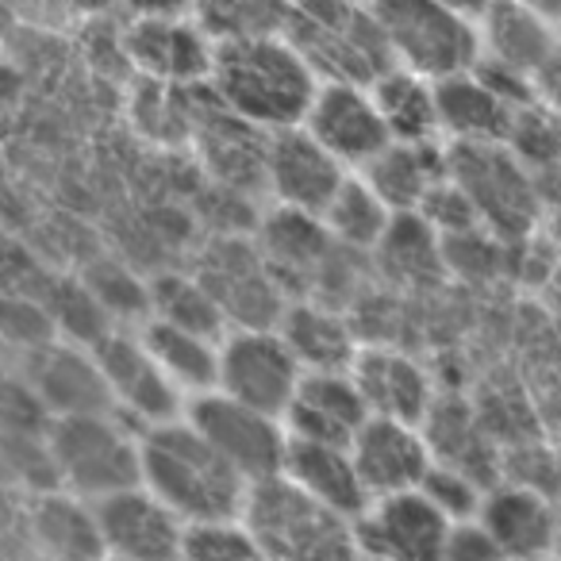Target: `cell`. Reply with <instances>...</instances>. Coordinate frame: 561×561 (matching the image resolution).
Here are the masks:
<instances>
[{"label":"cell","instance_id":"cell-1","mask_svg":"<svg viewBox=\"0 0 561 561\" xmlns=\"http://www.w3.org/2000/svg\"><path fill=\"white\" fill-rule=\"evenodd\" d=\"M139 484L154 492L185 527L239 519L250 492L247 477L196 435L185 412L139 431Z\"/></svg>","mask_w":561,"mask_h":561},{"label":"cell","instance_id":"cell-2","mask_svg":"<svg viewBox=\"0 0 561 561\" xmlns=\"http://www.w3.org/2000/svg\"><path fill=\"white\" fill-rule=\"evenodd\" d=\"M316 89L320 78L285 35L216 47L208 73L211 101L262 135L305 124Z\"/></svg>","mask_w":561,"mask_h":561},{"label":"cell","instance_id":"cell-3","mask_svg":"<svg viewBox=\"0 0 561 561\" xmlns=\"http://www.w3.org/2000/svg\"><path fill=\"white\" fill-rule=\"evenodd\" d=\"M285 39L320 81L369 89L385 70L397 66L374 4L366 0H305L289 12Z\"/></svg>","mask_w":561,"mask_h":561},{"label":"cell","instance_id":"cell-4","mask_svg":"<svg viewBox=\"0 0 561 561\" xmlns=\"http://www.w3.org/2000/svg\"><path fill=\"white\" fill-rule=\"evenodd\" d=\"M242 523L270 561H362L354 519L293 489L285 477L250 484Z\"/></svg>","mask_w":561,"mask_h":561},{"label":"cell","instance_id":"cell-5","mask_svg":"<svg viewBox=\"0 0 561 561\" xmlns=\"http://www.w3.org/2000/svg\"><path fill=\"white\" fill-rule=\"evenodd\" d=\"M47 454L62 489L85 504L139 484V431L116 412L58 415Z\"/></svg>","mask_w":561,"mask_h":561},{"label":"cell","instance_id":"cell-6","mask_svg":"<svg viewBox=\"0 0 561 561\" xmlns=\"http://www.w3.org/2000/svg\"><path fill=\"white\" fill-rule=\"evenodd\" d=\"M377 24L397 66L431 81L458 78L481 62V32L473 20L435 0H377Z\"/></svg>","mask_w":561,"mask_h":561},{"label":"cell","instance_id":"cell-7","mask_svg":"<svg viewBox=\"0 0 561 561\" xmlns=\"http://www.w3.org/2000/svg\"><path fill=\"white\" fill-rule=\"evenodd\" d=\"M450 181L473 204L489 234H527L538 216V193L527 162L507 142H446Z\"/></svg>","mask_w":561,"mask_h":561},{"label":"cell","instance_id":"cell-8","mask_svg":"<svg viewBox=\"0 0 561 561\" xmlns=\"http://www.w3.org/2000/svg\"><path fill=\"white\" fill-rule=\"evenodd\" d=\"M185 420L196 427V435L227 461L234 466L250 484L265 481V477L280 473L285 461V446H289V431L285 420L250 408L234 397H224L219 389H208L185 404Z\"/></svg>","mask_w":561,"mask_h":561},{"label":"cell","instance_id":"cell-9","mask_svg":"<svg viewBox=\"0 0 561 561\" xmlns=\"http://www.w3.org/2000/svg\"><path fill=\"white\" fill-rule=\"evenodd\" d=\"M300 362L277 335V328H231L219 339V369L216 389L250 408L285 420L293 392H297Z\"/></svg>","mask_w":561,"mask_h":561},{"label":"cell","instance_id":"cell-10","mask_svg":"<svg viewBox=\"0 0 561 561\" xmlns=\"http://www.w3.org/2000/svg\"><path fill=\"white\" fill-rule=\"evenodd\" d=\"M450 527L454 523L415 489L369 500L354 519V538L366 561H443Z\"/></svg>","mask_w":561,"mask_h":561},{"label":"cell","instance_id":"cell-11","mask_svg":"<svg viewBox=\"0 0 561 561\" xmlns=\"http://www.w3.org/2000/svg\"><path fill=\"white\" fill-rule=\"evenodd\" d=\"M96 542L104 558L119 561H178L185 542V523L150 489L131 484L104 500H93Z\"/></svg>","mask_w":561,"mask_h":561},{"label":"cell","instance_id":"cell-12","mask_svg":"<svg viewBox=\"0 0 561 561\" xmlns=\"http://www.w3.org/2000/svg\"><path fill=\"white\" fill-rule=\"evenodd\" d=\"M196 277L219 300L231 328H273L285 305H289L285 285L277 280V273L270 270V262L254 242H216Z\"/></svg>","mask_w":561,"mask_h":561},{"label":"cell","instance_id":"cell-13","mask_svg":"<svg viewBox=\"0 0 561 561\" xmlns=\"http://www.w3.org/2000/svg\"><path fill=\"white\" fill-rule=\"evenodd\" d=\"M93 358L101 369L104 385H108L112 408L119 415H131L142 427L178 420L185 412V397L165 381L158 362L147 354L139 335H119V331H104L93 343Z\"/></svg>","mask_w":561,"mask_h":561},{"label":"cell","instance_id":"cell-14","mask_svg":"<svg viewBox=\"0 0 561 561\" xmlns=\"http://www.w3.org/2000/svg\"><path fill=\"white\" fill-rule=\"evenodd\" d=\"M300 127L351 173L366 170L392 142L369 89L343 85V81H320Z\"/></svg>","mask_w":561,"mask_h":561},{"label":"cell","instance_id":"cell-15","mask_svg":"<svg viewBox=\"0 0 561 561\" xmlns=\"http://www.w3.org/2000/svg\"><path fill=\"white\" fill-rule=\"evenodd\" d=\"M346 173L351 170L339 165L305 127H285V131L265 135L262 185L270 188L277 208L323 216Z\"/></svg>","mask_w":561,"mask_h":561},{"label":"cell","instance_id":"cell-16","mask_svg":"<svg viewBox=\"0 0 561 561\" xmlns=\"http://www.w3.org/2000/svg\"><path fill=\"white\" fill-rule=\"evenodd\" d=\"M124 50L142 78L170 89H204L216 62V43L196 27L193 16L131 20Z\"/></svg>","mask_w":561,"mask_h":561},{"label":"cell","instance_id":"cell-17","mask_svg":"<svg viewBox=\"0 0 561 561\" xmlns=\"http://www.w3.org/2000/svg\"><path fill=\"white\" fill-rule=\"evenodd\" d=\"M351 458L369 500L415 492L435 466V450L420 423L381 420V415H369L366 427L354 435Z\"/></svg>","mask_w":561,"mask_h":561},{"label":"cell","instance_id":"cell-18","mask_svg":"<svg viewBox=\"0 0 561 561\" xmlns=\"http://www.w3.org/2000/svg\"><path fill=\"white\" fill-rule=\"evenodd\" d=\"M477 523L496 538V546L512 561H546L558 558L561 512L546 492L519 481L489 484Z\"/></svg>","mask_w":561,"mask_h":561},{"label":"cell","instance_id":"cell-19","mask_svg":"<svg viewBox=\"0 0 561 561\" xmlns=\"http://www.w3.org/2000/svg\"><path fill=\"white\" fill-rule=\"evenodd\" d=\"M351 377L366 400L369 415L400 423H427L435 412V381L404 351L389 346H362L351 366Z\"/></svg>","mask_w":561,"mask_h":561},{"label":"cell","instance_id":"cell-20","mask_svg":"<svg viewBox=\"0 0 561 561\" xmlns=\"http://www.w3.org/2000/svg\"><path fill=\"white\" fill-rule=\"evenodd\" d=\"M369 408L354 385L351 369H331V374H305L285 408V431L289 438L305 443H331L351 446L354 435L366 427Z\"/></svg>","mask_w":561,"mask_h":561},{"label":"cell","instance_id":"cell-21","mask_svg":"<svg viewBox=\"0 0 561 561\" xmlns=\"http://www.w3.org/2000/svg\"><path fill=\"white\" fill-rule=\"evenodd\" d=\"M277 335L285 339V346L293 351V358L300 362L305 374H331V369H351L358 358V339L354 328L335 305L328 300H293L285 305V312L277 316Z\"/></svg>","mask_w":561,"mask_h":561},{"label":"cell","instance_id":"cell-22","mask_svg":"<svg viewBox=\"0 0 561 561\" xmlns=\"http://www.w3.org/2000/svg\"><path fill=\"white\" fill-rule=\"evenodd\" d=\"M277 477H285L293 489H300L305 496L320 500L323 507L346 515V519H358L369 504L366 489H362L358 469H354L351 446L289 438Z\"/></svg>","mask_w":561,"mask_h":561},{"label":"cell","instance_id":"cell-23","mask_svg":"<svg viewBox=\"0 0 561 561\" xmlns=\"http://www.w3.org/2000/svg\"><path fill=\"white\" fill-rule=\"evenodd\" d=\"M392 216H420L438 185L450 178L446 142H389L366 170H358Z\"/></svg>","mask_w":561,"mask_h":561},{"label":"cell","instance_id":"cell-24","mask_svg":"<svg viewBox=\"0 0 561 561\" xmlns=\"http://www.w3.org/2000/svg\"><path fill=\"white\" fill-rule=\"evenodd\" d=\"M477 32H481L484 62L507 66L515 73H527V78H535L558 47V24L530 12L523 0H492Z\"/></svg>","mask_w":561,"mask_h":561},{"label":"cell","instance_id":"cell-25","mask_svg":"<svg viewBox=\"0 0 561 561\" xmlns=\"http://www.w3.org/2000/svg\"><path fill=\"white\" fill-rule=\"evenodd\" d=\"M519 112L477 70L438 81V124L443 142H507Z\"/></svg>","mask_w":561,"mask_h":561},{"label":"cell","instance_id":"cell-26","mask_svg":"<svg viewBox=\"0 0 561 561\" xmlns=\"http://www.w3.org/2000/svg\"><path fill=\"white\" fill-rule=\"evenodd\" d=\"M257 250L265 254L270 270L277 273V280H312L320 277L331 257L343 254V247L331 239L320 216H305V211L289 208H277L265 219Z\"/></svg>","mask_w":561,"mask_h":561},{"label":"cell","instance_id":"cell-27","mask_svg":"<svg viewBox=\"0 0 561 561\" xmlns=\"http://www.w3.org/2000/svg\"><path fill=\"white\" fill-rule=\"evenodd\" d=\"M381 124L392 142H443L438 124V81L392 66L369 85Z\"/></svg>","mask_w":561,"mask_h":561},{"label":"cell","instance_id":"cell-28","mask_svg":"<svg viewBox=\"0 0 561 561\" xmlns=\"http://www.w3.org/2000/svg\"><path fill=\"white\" fill-rule=\"evenodd\" d=\"M139 339L147 354L158 362L165 381L185 397V404L201 392L216 389V369H219V339L196 335L178 323H165L158 316H147L139 328Z\"/></svg>","mask_w":561,"mask_h":561},{"label":"cell","instance_id":"cell-29","mask_svg":"<svg viewBox=\"0 0 561 561\" xmlns=\"http://www.w3.org/2000/svg\"><path fill=\"white\" fill-rule=\"evenodd\" d=\"M35 389H39L43 404L55 415L116 412L108 397V385H104L101 369H96L93 351L89 354L85 351H47L39 358Z\"/></svg>","mask_w":561,"mask_h":561},{"label":"cell","instance_id":"cell-30","mask_svg":"<svg viewBox=\"0 0 561 561\" xmlns=\"http://www.w3.org/2000/svg\"><path fill=\"white\" fill-rule=\"evenodd\" d=\"M320 224L328 227V234L351 254H374L381 247L385 231L392 224V211L381 196L369 188V181L362 173H346V181L339 185V193L331 196V204L323 208Z\"/></svg>","mask_w":561,"mask_h":561},{"label":"cell","instance_id":"cell-31","mask_svg":"<svg viewBox=\"0 0 561 561\" xmlns=\"http://www.w3.org/2000/svg\"><path fill=\"white\" fill-rule=\"evenodd\" d=\"M285 0H193V20L216 47L285 35L289 24Z\"/></svg>","mask_w":561,"mask_h":561},{"label":"cell","instance_id":"cell-32","mask_svg":"<svg viewBox=\"0 0 561 561\" xmlns=\"http://www.w3.org/2000/svg\"><path fill=\"white\" fill-rule=\"evenodd\" d=\"M35 535L62 561H93V558L104 561L101 542H96L93 507L85 500L70 496V492H62L55 500H43L35 507Z\"/></svg>","mask_w":561,"mask_h":561},{"label":"cell","instance_id":"cell-33","mask_svg":"<svg viewBox=\"0 0 561 561\" xmlns=\"http://www.w3.org/2000/svg\"><path fill=\"white\" fill-rule=\"evenodd\" d=\"M150 316L165 323H178L185 331L208 339H224L231 331L219 300L204 289L201 277H162L150 285Z\"/></svg>","mask_w":561,"mask_h":561},{"label":"cell","instance_id":"cell-34","mask_svg":"<svg viewBox=\"0 0 561 561\" xmlns=\"http://www.w3.org/2000/svg\"><path fill=\"white\" fill-rule=\"evenodd\" d=\"M438 250H443V239L423 216H392L389 231L374 254H381L400 280H420L423 273L435 270Z\"/></svg>","mask_w":561,"mask_h":561},{"label":"cell","instance_id":"cell-35","mask_svg":"<svg viewBox=\"0 0 561 561\" xmlns=\"http://www.w3.org/2000/svg\"><path fill=\"white\" fill-rule=\"evenodd\" d=\"M178 561H270L254 530L239 519H216V523H193L185 527Z\"/></svg>","mask_w":561,"mask_h":561},{"label":"cell","instance_id":"cell-36","mask_svg":"<svg viewBox=\"0 0 561 561\" xmlns=\"http://www.w3.org/2000/svg\"><path fill=\"white\" fill-rule=\"evenodd\" d=\"M484 489H489V484L477 481L473 473H466V469L450 466V461H438V458H435V466L427 469V477H423V484H420L423 496H427L450 523L477 519V512H481V500H484Z\"/></svg>","mask_w":561,"mask_h":561},{"label":"cell","instance_id":"cell-37","mask_svg":"<svg viewBox=\"0 0 561 561\" xmlns=\"http://www.w3.org/2000/svg\"><path fill=\"white\" fill-rule=\"evenodd\" d=\"M443 561H512V558L500 550L496 538H492L481 523L469 519V523H454L450 527Z\"/></svg>","mask_w":561,"mask_h":561},{"label":"cell","instance_id":"cell-38","mask_svg":"<svg viewBox=\"0 0 561 561\" xmlns=\"http://www.w3.org/2000/svg\"><path fill=\"white\" fill-rule=\"evenodd\" d=\"M131 20H185L193 16V0H116Z\"/></svg>","mask_w":561,"mask_h":561},{"label":"cell","instance_id":"cell-39","mask_svg":"<svg viewBox=\"0 0 561 561\" xmlns=\"http://www.w3.org/2000/svg\"><path fill=\"white\" fill-rule=\"evenodd\" d=\"M435 4H443V9H450V12H458V16L473 20V24H481V16L489 12L492 0H435Z\"/></svg>","mask_w":561,"mask_h":561},{"label":"cell","instance_id":"cell-40","mask_svg":"<svg viewBox=\"0 0 561 561\" xmlns=\"http://www.w3.org/2000/svg\"><path fill=\"white\" fill-rule=\"evenodd\" d=\"M530 12H538L542 20H550V24H558L561 20V0H523Z\"/></svg>","mask_w":561,"mask_h":561},{"label":"cell","instance_id":"cell-41","mask_svg":"<svg viewBox=\"0 0 561 561\" xmlns=\"http://www.w3.org/2000/svg\"><path fill=\"white\" fill-rule=\"evenodd\" d=\"M81 9H108V4H116V0H78Z\"/></svg>","mask_w":561,"mask_h":561},{"label":"cell","instance_id":"cell-42","mask_svg":"<svg viewBox=\"0 0 561 561\" xmlns=\"http://www.w3.org/2000/svg\"><path fill=\"white\" fill-rule=\"evenodd\" d=\"M9 24V9H4V0H0V27Z\"/></svg>","mask_w":561,"mask_h":561},{"label":"cell","instance_id":"cell-43","mask_svg":"<svg viewBox=\"0 0 561 561\" xmlns=\"http://www.w3.org/2000/svg\"><path fill=\"white\" fill-rule=\"evenodd\" d=\"M285 4H289V9H297V4H305V0H285Z\"/></svg>","mask_w":561,"mask_h":561},{"label":"cell","instance_id":"cell-44","mask_svg":"<svg viewBox=\"0 0 561 561\" xmlns=\"http://www.w3.org/2000/svg\"><path fill=\"white\" fill-rule=\"evenodd\" d=\"M104 561H119V558H104Z\"/></svg>","mask_w":561,"mask_h":561},{"label":"cell","instance_id":"cell-45","mask_svg":"<svg viewBox=\"0 0 561 561\" xmlns=\"http://www.w3.org/2000/svg\"><path fill=\"white\" fill-rule=\"evenodd\" d=\"M366 4H377V0H366Z\"/></svg>","mask_w":561,"mask_h":561},{"label":"cell","instance_id":"cell-46","mask_svg":"<svg viewBox=\"0 0 561 561\" xmlns=\"http://www.w3.org/2000/svg\"><path fill=\"white\" fill-rule=\"evenodd\" d=\"M546 561H558V558H546Z\"/></svg>","mask_w":561,"mask_h":561},{"label":"cell","instance_id":"cell-47","mask_svg":"<svg viewBox=\"0 0 561 561\" xmlns=\"http://www.w3.org/2000/svg\"><path fill=\"white\" fill-rule=\"evenodd\" d=\"M362 561H366V558H362Z\"/></svg>","mask_w":561,"mask_h":561}]
</instances>
